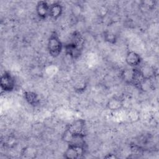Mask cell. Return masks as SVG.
Segmentation results:
<instances>
[{
    "label": "cell",
    "mask_w": 159,
    "mask_h": 159,
    "mask_svg": "<svg viewBox=\"0 0 159 159\" xmlns=\"http://www.w3.org/2000/svg\"><path fill=\"white\" fill-rule=\"evenodd\" d=\"M104 158H112V159H114V158H117V157L116 155H114V154L109 153V154H107L106 156H104Z\"/></svg>",
    "instance_id": "17"
},
{
    "label": "cell",
    "mask_w": 159,
    "mask_h": 159,
    "mask_svg": "<svg viewBox=\"0 0 159 159\" xmlns=\"http://www.w3.org/2000/svg\"><path fill=\"white\" fill-rule=\"evenodd\" d=\"M63 45L56 31H53L50 35L47 42V50L49 54L55 58L61 53Z\"/></svg>",
    "instance_id": "2"
},
{
    "label": "cell",
    "mask_w": 159,
    "mask_h": 159,
    "mask_svg": "<svg viewBox=\"0 0 159 159\" xmlns=\"http://www.w3.org/2000/svg\"><path fill=\"white\" fill-rule=\"evenodd\" d=\"M142 58L140 55L135 51L129 50L127 52L125 56L126 63L132 68L137 67L142 63Z\"/></svg>",
    "instance_id": "7"
},
{
    "label": "cell",
    "mask_w": 159,
    "mask_h": 159,
    "mask_svg": "<svg viewBox=\"0 0 159 159\" xmlns=\"http://www.w3.org/2000/svg\"><path fill=\"white\" fill-rule=\"evenodd\" d=\"M139 69L145 80H152L157 76V70L155 68L148 64L143 65Z\"/></svg>",
    "instance_id": "9"
},
{
    "label": "cell",
    "mask_w": 159,
    "mask_h": 159,
    "mask_svg": "<svg viewBox=\"0 0 159 159\" xmlns=\"http://www.w3.org/2000/svg\"><path fill=\"white\" fill-rule=\"evenodd\" d=\"M63 47L65 48L66 55L72 59L76 60L81 55L83 49L71 42L66 43Z\"/></svg>",
    "instance_id": "5"
},
{
    "label": "cell",
    "mask_w": 159,
    "mask_h": 159,
    "mask_svg": "<svg viewBox=\"0 0 159 159\" xmlns=\"http://www.w3.org/2000/svg\"><path fill=\"white\" fill-rule=\"evenodd\" d=\"M23 97L26 102L32 106L36 107L40 104V98L38 94L31 91H25L23 93Z\"/></svg>",
    "instance_id": "10"
},
{
    "label": "cell",
    "mask_w": 159,
    "mask_h": 159,
    "mask_svg": "<svg viewBox=\"0 0 159 159\" xmlns=\"http://www.w3.org/2000/svg\"><path fill=\"white\" fill-rule=\"evenodd\" d=\"M134 68H125L121 71L120 73V77L122 81L127 84L132 85L133 77H134Z\"/></svg>",
    "instance_id": "12"
},
{
    "label": "cell",
    "mask_w": 159,
    "mask_h": 159,
    "mask_svg": "<svg viewBox=\"0 0 159 159\" xmlns=\"http://www.w3.org/2000/svg\"><path fill=\"white\" fill-rule=\"evenodd\" d=\"M103 37L104 40L110 44H116L117 41V37L116 34L110 30H105L103 32Z\"/></svg>",
    "instance_id": "14"
},
{
    "label": "cell",
    "mask_w": 159,
    "mask_h": 159,
    "mask_svg": "<svg viewBox=\"0 0 159 159\" xmlns=\"http://www.w3.org/2000/svg\"><path fill=\"white\" fill-rule=\"evenodd\" d=\"M70 42L75 43V45L83 49L84 43V39L80 32L75 31L71 34V40Z\"/></svg>",
    "instance_id": "13"
},
{
    "label": "cell",
    "mask_w": 159,
    "mask_h": 159,
    "mask_svg": "<svg viewBox=\"0 0 159 159\" xmlns=\"http://www.w3.org/2000/svg\"><path fill=\"white\" fill-rule=\"evenodd\" d=\"M157 2L153 0H147V1H142L140 2L141 7L145 10H152L155 5Z\"/></svg>",
    "instance_id": "15"
},
{
    "label": "cell",
    "mask_w": 159,
    "mask_h": 159,
    "mask_svg": "<svg viewBox=\"0 0 159 159\" xmlns=\"http://www.w3.org/2000/svg\"><path fill=\"white\" fill-rule=\"evenodd\" d=\"M0 86L2 91L4 92H11L14 89L16 86L15 79L9 71H5L1 75Z\"/></svg>",
    "instance_id": "4"
},
{
    "label": "cell",
    "mask_w": 159,
    "mask_h": 159,
    "mask_svg": "<svg viewBox=\"0 0 159 159\" xmlns=\"http://www.w3.org/2000/svg\"><path fill=\"white\" fill-rule=\"evenodd\" d=\"M37 16L41 19H46L49 17L50 4L45 1H38L35 7Z\"/></svg>",
    "instance_id": "6"
},
{
    "label": "cell",
    "mask_w": 159,
    "mask_h": 159,
    "mask_svg": "<svg viewBox=\"0 0 159 159\" xmlns=\"http://www.w3.org/2000/svg\"><path fill=\"white\" fill-rule=\"evenodd\" d=\"M63 13V6L59 2H55L50 4L49 17L56 20L58 19Z\"/></svg>",
    "instance_id": "11"
},
{
    "label": "cell",
    "mask_w": 159,
    "mask_h": 159,
    "mask_svg": "<svg viewBox=\"0 0 159 159\" xmlns=\"http://www.w3.org/2000/svg\"><path fill=\"white\" fill-rule=\"evenodd\" d=\"M87 86V83L85 81H80L76 83L75 85V90L78 93H81L84 91Z\"/></svg>",
    "instance_id": "16"
},
{
    "label": "cell",
    "mask_w": 159,
    "mask_h": 159,
    "mask_svg": "<svg viewBox=\"0 0 159 159\" xmlns=\"http://www.w3.org/2000/svg\"><path fill=\"white\" fill-rule=\"evenodd\" d=\"M124 107V99L118 96H113L108 99L106 108L112 112L118 111Z\"/></svg>",
    "instance_id": "8"
},
{
    "label": "cell",
    "mask_w": 159,
    "mask_h": 159,
    "mask_svg": "<svg viewBox=\"0 0 159 159\" xmlns=\"http://www.w3.org/2000/svg\"><path fill=\"white\" fill-rule=\"evenodd\" d=\"M86 145L68 144V147L63 153L66 159H78L82 158L86 152Z\"/></svg>",
    "instance_id": "3"
},
{
    "label": "cell",
    "mask_w": 159,
    "mask_h": 159,
    "mask_svg": "<svg viewBox=\"0 0 159 159\" xmlns=\"http://www.w3.org/2000/svg\"><path fill=\"white\" fill-rule=\"evenodd\" d=\"M85 129V120L83 119H78L66 127L62 134V140L68 144L86 145Z\"/></svg>",
    "instance_id": "1"
}]
</instances>
